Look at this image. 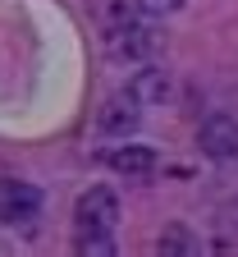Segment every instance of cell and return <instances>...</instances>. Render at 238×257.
Wrapping results in <instances>:
<instances>
[{
    "mask_svg": "<svg viewBox=\"0 0 238 257\" xmlns=\"http://www.w3.org/2000/svg\"><path fill=\"white\" fill-rule=\"evenodd\" d=\"M92 14H96V23H101V28H106V32L133 19V10L124 5V0H92Z\"/></svg>",
    "mask_w": 238,
    "mask_h": 257,
    "instance_id": "9c48e42d",
    "label": "cell"
},
{
    "mask_svg": "<svg viewBox=\"0 0 238 257\" xmlns=\"http://www.w3.org/2000/svg\"><path fill=\"white\" fill-rule=\"evenodd\" d=\"M156 248H160L165 257H192L201 243L183 230V225H165V234H160V243H156Z\"/></svg>",
    "mask_w": 238,
    "mask_h": 257,
    "instance_id": "ba28073f",
    "label": "cell"
},
{
    "mask_svg": "<svg viewBox=\"0 0 238 257\" xmlns=\"http://www.w3.org/2000/svg\"><path fill=\"white\" fill-rule=\"evenodd\" d=\"M78 257H115L110 234H78Z\"/></svg>",
    "mask_w": 238,
    "mask_h": 257,
    "instance_id": "30bf717a",
    "label": "cell"
},
{
    "mask_svg": "<svg viewBox=\"0 0 238 257\" xmlns=\"http://www.w3.org/2000/svg\"><path fill=\"white\" fill-rule=\"evenodd\" d=\"M138 124H142V101L133 92L110 96V101L101 106V119H96V128H101V134H110V138H128Z\"/></svg>",
    "mask_w": 238,
    "mask_h": 257,
    "instance_id": "277c9868",
    "label": "cell"
},
{
    "mask_svg": "<svg viewBox=\"0 0 238 257\" xmlns=\"http://www.w3.org/2000/svg\"><path fill=\"white\" fill-rule=\"evenodd\" d=\"M106 37H110V55L128 60V64H138V60H147V55L160 51V32L151 23H138V14H133L128 23H119V28H110Z\"/></svg>",
    "mask_w": 238,
    "mask_h": 257,
    "instance_id": "7a4b0ae2",
    "label": "cell"
},
{
    "mask_svg": "<svg viewBox=\"0 0 238 257\" xmlns=\"http://www.w3.org/2000/svg\"><path fill=\"white\" fill-rule=\"evenodd\" d=\"M133 96H138L142 106H165L169 96H174V78H169L165 69H142L138 78H133V87H128Z\"/></svg>",
    "mask_w": 238,
    "mask_h": 257,
    "instance_id": "52a82bcc",
    "label": "cell"
},
{
    "mask_svg": "<svg viewBox=\"0 0 238 257\" xmlns=\"http://www.w3.org/2000/svg\"><path fill=\"white\" fill-rule=\"evenodd\" d=\"M179 5H183V0H142V10H151V14H169Z\"/></svg>",
    "mask_w": 238,
    "mask_h": 257,
    "instance_id": "8fae6325",
    "label": "cell"
},
{
    "mask_svg": "<svg viewBox=\"0 0 238 257\" xmlns=\"http://www.w3.org/2000/svg\"><path fill=\"white\" fill-rule=\"evenodd\" d=\"M197 143H201V152H206L211 161H233L238 156V119L211 115L206 124L197 128Z\"/></svg>",
    "mask_w": 238,
    "mask_h": 257,
    "instance_id": "5b68a950",
    "label": "cell"
},
{
    "mask_svg": "<svg viewBox=\"0 0 238 257\" xmlns=\"http://www.w3.org/2000/svg\"><path fill=\"white\" fill-rule=\"evenodd\" d=\"M106 161H110V170H119V175H128V179H147V175L156 170V152H151L147 143H124V147H110V152H106Z\"/></svg>",
    "mask_w": 238,
    "mask_h": 257,
    "instance_id": "8992f818",
    "label": "cell"
},
{
    "mask_svg": "<svg viewBox=\"0 0 238 257\" xmlns=\"http://www.w3.org/2000/svg\"><path fill=\"white\" fill-rule=\"evenodd\" d=\"M74 225H78V234H115L119 198L110 188H87L78 198V207H74Z\"/></svg>",
    "mask_w": 238,
    "mask_h": 257,
    "instance_id": "6da1fadb",
    "label": "cell"
},
{
    "mask_svg": "<svg viewBox=\"0 0 238 257\" xmlns=\"http://www.w3.org/2000/svg\"><path fill=\"white\" fill-rule=\"evenodd\" d=\"M37 207H42V193L32 184H23L14 175H0V225H23V220L37 216Z\"/></svg>",
    "mask_w": 238,
    "mask_h": 257,
    "instance_id": "3957f363",
    "label": "cell"
}]
</instances>
